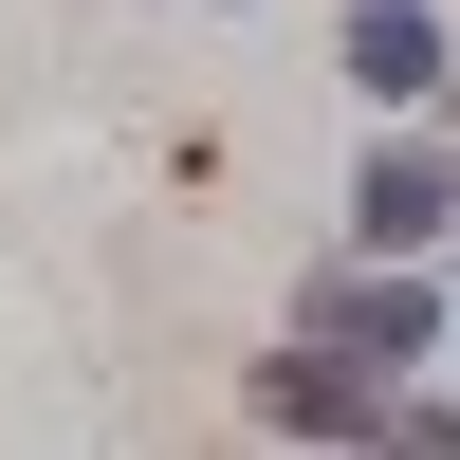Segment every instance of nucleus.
<instances>
[{"label": "nucleus", "mask_w": 460, "mask_h": 460, "mask_svg": "<svg viewBox=\"0 0 460 460\" xmlns=\"http://www.w3.org/2000/svg\"><path fill=\"white\" fill-rule=\"evenodd\" d=\"M277 332H295V350H332V368H387V387H424V368L460 350V295H442V258H295Z\"/></svg>", "instance_id": "f257e3e1"}, {"label": "nucleus", "mask_w": 460, "mask_h": 460, "mask_svg": "<svg viewBox=\"0 0 460 460\" xmlns=\"http://www.w3.org/2000/svg\"><path fill=\"white\" fill-rule=\"evenodd\" d=\"M387 368H332V350H295V332H258V368H240V424H258V460H368L387 442Z\"/></svg>", "instance_id": "f03ea898"}, {"label": "nucleus", "mask_w": 460, "mask_h": 460, "mask_svg": "<svg viewBox=\"0 0 460 460\" xmlns=\"http://www.w3.org/2000/svg\"><path fill=\"white\" fill-rule=\"evenodd\" d=\"M460 240V147L442 129H368L332 184V258H442Z\"/></svg>", "instance_id": "7ed1b4c3"}, {"label": "nucleus", "mask_w": 460, "mask_h": 460, "mask_svg": "<svg viewBox=\"0 0 460 460\" xmlns=\"http://www.w3.org/2000/svg\"><path fill=\"white\" fill-rule=\"evenodd\" d=\"M442 56H460V19H442V0H350V19H332V74H350V111H368V129H424Z\"/></svg>", "instance_id": "20e7f679"}, {"label": "nucleus", "mask_w": 460, "mask_h": 460, "mask_svg": "<svg viewBox=\"0 0 460 460\" xmlns=\"http://www.w3.org/2000/svg\"><path fill=\"white\" fill-rule=\"evenodd\" d=\"M368 460H460V368H424V387L387 405V442H368Z\"/></svg>", "instance_id": "39448f33"}, {"label": "nucleus", "mask_w": 460, "mask_h": 460, "mask_svg": "<svg viewBox=\"0 0 460 460\" xmlns=\"http://www.w3.org/2000/svg\"><path fill=\"white\" fill-rule=\"evenodd\" d=\"M424 129H442V147H460V56H442V93H424Z\"/></svg>", "instance_id": "423d86ee"}]
</instances>
